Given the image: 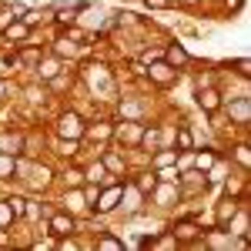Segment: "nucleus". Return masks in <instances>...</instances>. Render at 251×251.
Wrapping results in <instances>:
<instances>
[{
	"mask_svg": "<svg viewBox=\"0 0 251 251\" xmlns=\"http://www.w3.org/2000/svg\"><path fill=\"white\" fill-rule=\"evenodd\" d=\"M151 77H157L161 84H168V80H171V67H168V64H157V67H151Z\"/></svg>",
	"mask_w": 251,
	"mask_h": 251,
	"instance_id": "dca6fc26",
	"label": "nucleus"
},
{
	"mask_svg": "<svg viewBox=\"0 0 251 251\" xmlns=\"http://www.w3.org/2000/svg\"><path fill=\"white\" fill-rule=\"evenodd\" d=\"M47 17V14H44V10H30V14H27V17H24V24H27V27H37L40 20Z\"/></svg>",
	"mask_w": 251,
	"mask_h": 251,
	"instance_id": "aec40b11",
	"label": "nucleus"
},
{
	"mask_svg": "<svg viewBox=\"0 0 251 251\" xmlns=\"http://www.w3.org/2000/svg\"><path fill=\"white\" fill-rule=\"evenodd\" d=\"M57 67H60L57 60H47V64L40 60V64H37V74H40V80H54V77H57Z\"/></svg>",
	"mask_w": 251,
	"mask_h": 251,
	"instance_id": "1a4fd4ad",
	"label": "nucleus"
},
{
	"mask_svg": "<svg viewBox=\"0 0 251 251\" xmlns=\"http://www.w3.org/2000/svg\"><path fill=\"white\" fill-rule=\"evenodd\" d=\"M24 151V137L17 131H3L0 134V154H20Z\"/></svg>",
	"mask_w": 251,
	"mask_h": 251,
	"instance_id": "f03ea898",
	"label": "nucleus"
},
{
	"mask_svg": "<svg viewBox=\"0 0 251 251\" xmlns=\"http://www.w3.org/2000/svg\"><path fill=\"white\" fill-rule=\"evenodd\" d=\"M80 177H84L80 171H67V184H80Z\"/></svg>",
	"mask_w": 251,
	"mask_h": 251,
	"instance_id": "393cba45",
	"label": "nucleus"
},
{
	"mask_svg": "<svg viewBox=\"0 0 251 251\" xmlns=\"http://www.w3.org/2000/svg\"><path fill=\"white\" fill-rule=\"evenodd\" d=\"M231 114L241 121V124H248V97H241L238 104H231Z\"/></svg>",
	"mask_w": 251,
	"mask_h": 251,
	"instance_id": "f8f14e48",
	"label": "nucleus"
},
{
	"mask_svg": "<svg viewBox=\"0 0 251 251\" xmlns=\"http://www.w3.org/2000/svg\"><path fill=\"white\" fill-rule=\"evenodd\" d=\"M234 161H238L245 171H251V148L248 144H238V148H234Z\"/></svg>",
	"mask_w": 251,
	"mask_h": 251,
	"instance_id": "9d476101",
	"label": "nucleus"
},
{
	"mask_svg": "<svg viewBox=\"0 0 251 251\" xmlns=\"http://www.w3.org/2000/svg\"><path fill=\"white\" fill-rule=\"evenodd\" d=\"M181 3H198V0H181Z\"/></svg>",
	"mask_w": 251,
	"mask_h": 251,
	"instance_id": "c85d7f7f",
	"label": "nucleus"
},
{
	"mask_svg": "<svg viewBox=\"0 0 251 251\" xmlns=\"http://www.w3.org/2000/svg\"><path fill=\"white\" fill-rule=\"evenodd\" d=\"M84 177H87V181H104V177H107V168H104V164H91Z\"/></svg>",
	"mask_w": 251,
	"mask_h": 251,
	"instance_id": "2eb2a0df",
	"label": "nucleus"
},
{
	"mask_svg": "<svg viewBox=\"0 0 251 251\" xmlns=\"http://www.w3.org/2000/svg\"><path fill=\"white\" fill-rule=\"evenodd\" d=\"M177 148H181V151H191L194 148V137H191L188 127H177Z\"/></svg>",
	"mask_w": 251,
	"mask_h": 251,
	"instance_id": "ddd939ff",
	"label": "nucleus"
},
{
	"mask_svg": "<svg viewBox=\"0 0 251 251\" xmlns=\"http://www.w3.org/2000/svg\"><path fill=\"white\" fill-rule=\"evenodd\" d=\"M3 34H7V40H24L27 34H30V27H27V24H10Z\"/></svg>",
	"mask_w": 251,
	"mask_h": 251,
	"instance_id": "9b49d317",
	"label": "nucleus"
},
{
	"mask_svg": "<svg viewBox=\"0 0 251 251\" xmlns=\"http://www.w3.org/2000/svg\"><path fill=\"white\" fill-rule=\"evenodd\" d=\"M97 248H124V241L114 238V234H100V238H97Z\"/></svg>",
	"mask_w": 251,
	"mask_h": 251,
	"instance_id": "4468645a",
	"label": "nucleus"
},
{
	"mask_svg": "<svg viewBox=\"0 0 251 251\" xmlns=\"http://www.w3.org/2000/svg\"><path fill=\"white\" fill-rule=\"evenodd\" d=\"M164 57H168V64H177V67H181V64H188V50H184V47H181V44H171V47H168V50H164Z\"/></svg>",
	"mask_w": 251,
	"mask_h": 251,
	"instance_id": "0eeeda50",
	"label": "nucleus"
},
{
	"mask_svg": "<svg viewBox=\"0 0 251 251\" xmlns=\"http://www.w3.org/2000/svg\"><path fill=\"white\" fill-rule=\"evenodd\" d=\"M10 218H14V211H10V204L3 201V204H0V231H3V228L10 225Z\"/></svg>",
	"mask_w": 251,
	"mask_h": 251,
	"instance_id": "6ab92c4d",
	"label": "nucleus"
},
{
	"mask_svg": "<svg viewBox=\"0 0 251 251\" xmlns=\"http://www.w3.org/2000/svg\"><path fill=\"white\" fill-rule=\"evenodd\" d=\"M171 234L177 238V245H181V241H188V245H191V241H198V225H194V221H177Z\"/></svg>",
	"mask_w": 251,
	"mask_h": 251,
	"instance_id": "20e7f679",
	"label": "nucleus"
},
{
	"mask_svg": "<svg viewBox=\"0 0 251 251\" xmlns=\"http://www.w3.org/2000/svg\"><path fill=\"white\" fill-rule=\"evenodd\" d=\"M171 161H174V154H161L154 164H157V168H164V164H171Z\"/></svg>",
	"mask_w": 251,
	"mask_h": 251,
	"instance_id": "a878e982",
	"label": "nucleus"
},
{
	"mask_svg": "<svg viewBox=\"0 0 251 251\" xmlns=\"http://www.w3.org/2000/svg\"><path fill=\"white\" fill-rule=\"evenodd\" d=\"M50 234H57V238L74 234V218H71V214H54V218H50Z\"/></svg>",
	"mask_w": 251,
	"mask_h": 251,
	"instance_id": "7ed1b4c3",
	"label": "nucleus"
},
{
	"mask_svg": "<svg viewBox=\"0 0 251 251\" xmlns=\"http://www.w3.org/2000/svg\"><path fill=\"white\" fill-rule=\"evenodd\" d=\"M107 168H114V171H117V168H124V164H121L114 154H107Z\"/></svg>",
	"mask_w": 251,
	"mask_h": 251,
	"instance_id": "bb28decb",
	"label": "nucleus"
},
{
	"mask_svg": "<svg viewBox=\"0 0 251 251\" xmlns=\"http://www.w3.org/2000/svg\"><path fill=\"white\" fill-rule=\"evenodd\" d=\"M144 7L148 10H164V7H171V0H144Z\"/></svg>",
	"mask_w": 251,
	"mask_h": 251,
	"instance_id": "4be33fe9",
	"label": "nucleus"
},
{
	"mask_svg": "<svg viewBox=\"0 0 251 251\" xmlns=\"http://www.w3.org/2000/svg\"><path fill=\"white\" fill-rule=\"evenodd\" d=\"M3 91H7V87H3V84H0V97H3Z\"/></svg>",
	"mask_w": 251,
	"mask_h": 251,
	"instance_id": "cd10ccee",
	"label": "nucleus"
},
{
	"mask_svg": "<svg viewBox=\"0 0 251 251\" xmlns=\"http://www.w3.org/2000/svg\"><path fill=\"white\" fill-rule=\"evenodd\" d=\"M121 194H124V188H111V191H104V198H100V204H97V211L107 214L117 208V201H121Z\"/></svg>",
	"mask_w": 251,
	"mask_h": 251,
	"instance_id": "423d86ee",
	"label": "nucleus"
},
{
	"mask_svg": "<svg viewBox=\"0 0 251 251\" xmlns=\"http://www.w3.org/2000/svg\"><path fill=\"white\" fill-rule=\"evenodd\" d=\"M238 214V201H234V194L228 201H221V208H218V225H228V218Z\"/></svg>",
	"mask_w": 251,
	"mask_h": 251,
	"instance_id": "6e6552de",
	"label": "nucleus"
},
{
	"mask_svg": "<svg viewBox=\"0 0 251 251\" xmlns=\"http://www.w3.org/2000/svg\"><path fill=\"white\" fill-rule=\"evenodd\" d=\"M7 204H10V211H14V218H20V214L27 211V201H24V198H7Z\"/></svg>",
	"mask_w": 251,
	"mask_h": 251,
	"instance_id": "f3484780",
	"label": "nucleus"
},
{
	"mask_svg": "<svg viewBox=\"0 0 251 251\" xmlns=\"http://www.w3.org/2000/svg\"><path fill=\"white\" fill-rule=\"evenodd\" d=\"M80 204H84V198H80V194H71V198H67V211H77Z\"/></svg>",
	"mask_w": 251,
	"mask_h": 251,
	"instance_id": "b1692460",
	"label": "nucleus"
},
{
	"mask_svg": "<svg viewBox=\"0 0 251 251\" xmlns=\"http://www.w3.org/2000/svg\"><path fill=\"white\" fill-rule=\"evenodd\" d=\"M154 174H141V177H137V188H141V191H154Z\"/></svg>",
	"mask_w": 251,
	"mask_h": 251,
	"instance_id": "a211bd4d",
	"label": "nucleus"
},
{
	"mask_svg": "<svg viewBox=\"0 0 251 251\" xmlns=\"http://www.w3.org/2000/svg\"><path fill=\"white\" fill-rule=\"evenodd\" d=\"M57 134L67 141H80L84 137V121H80V114H74V111H67V114H60L57 117Z\"/></svg>",
	"mask_w": 251,
	"mask_h": 251,
	"instance_id": "f257e3e1",
	"label": "nucleus"
},
{
	"mask_svg": "<svg viewBox=\"0 0 251 251\" xmlns=\"http://www.w3.org/2000/svg\"><path fill=\"white\" fill-rule=\"evenodd\" d=\"M234 71H238L241 77H248V74H251V64H248L245 57H241V60H234Z\"/></svg>",
	"mask_w": 251,
	"mask_h": 251,
	"instance_id": "5701e85b",
	"label": "nucleus"
},
{
	"mask_svg": "<svg viewBox=\"0 0 251 251\" xmlns=\"http://www.w3.org/2000/svg\"><path fill=\"white\" fill-rule=\"evenodd\" d=\"M198 104H201L208 114H214V111L221 107V94H218L214 87H204V91H198Z\"/></svg>",
	"mask_w": 251,
	"mask_h": 251,
	"instance_id": "39448f33",
	"label": "nucleus"
},
{
	"mask_svg": "<svg viewBox=\"0 0 251 251\" xmlns=\"http://www.w3.org/2000/svg\"><path fill=\"white\" fill-rule=\"evenodd\" d=\"M194 164H198V171H208V168L214 164V154H198V161H194Z\"/></svg>",
	"mask_w": 251,
	"mask_h": 251,
	"instance_id": "412c9836",
	"label": "nucleus"
}]
</instances>
